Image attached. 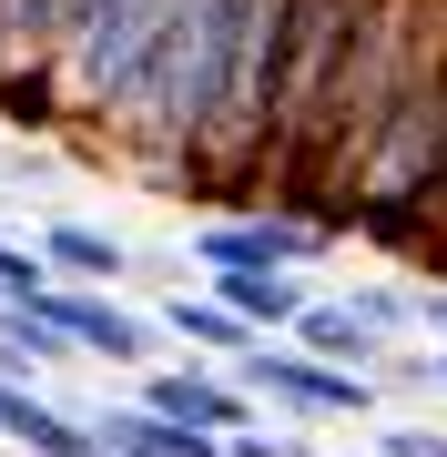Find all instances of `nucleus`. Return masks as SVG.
Listing matches in <instances>:
<instances>
[{"mask_svg": "<svg viewBox=\"0 0 447 457\" xmlns=\"http://www.w3.org/2000/svg\"><path fill=\"white\" fill-rule=\"evenodd\" d=\"M335 234H377L386 254L447 264V0H407V41L346 163Z\"/></svg>", "mask_w": 447, "mask_h": 457, "instance_id": "f257e3e1", "label": "nucleus"}, {"mask_svg": "<svg viewBox=\"0 0 447 457\" xmlns=\"http://www.w3.org/2000/svg\"><path fill=\"white\" fill-rule=\"evenodd\" d=\"M377 31V0H295L285 11V92H275V153L265 173L285 183V204L335 224V173H346V92H356V51Z\"/></svg>", "mask_w": 447, "mask_h": 457, "instance_id": "f03ea898", "label": "nucleus"}, {"mask_svg": "<svg viewBox=\"0 0 447 457\" xmlns=\"http://www.w3.org/2000/svg\"><path fill=\"white\" fill-rule=\"evenodd\" d=\"M285 11L295 0H224V82H214V122L194 143V183H234L265 173L275 153V92H285Z\"/></svg>", "mask_w": 447, "mask_h": 457, "instance_id": "7ed1b4c3", "label": "nucleus"}, {"mask_svg": "<svg viewBox=\"0 0 447 457\" xmlns=\"http://www.w3.org/2000/svg\"><path fill=\"white\" fill-rule=\"evenodd\" d=\"M234 386H244L275 427H366V417H377V396H386L377 376L326 366V356H305V345H285V336L244 345V356H234Z\"/></svg>", "mask_w": 447, "mask_h": 457, "instance_id": "20e7f679", "label": "nucleus"}, {"mask_svg": "<svg viewBox=\"0 0 447 457\" xmlns=\"http://www.w3.org/2000/svg\"><path fill=\"white\" fill-rule=\"evenodd\" d=\"M335 254V224H315L295 204H214L194 224V264L203 275H305Z\"/></svg>", "mask_w": 447, "mask_h": 457, "instance_id": "39448f33", "label": "nucleus"}, {"mask_svg": "<svg viewBox=\"0 0 447 457\" xmlns=\"http://www.w3.org/2000/svg\"><path fill=\"white\" fill-rule=\"evenodd\" d=\"M41 315H51V336H62L71 356H92V366L143 376L153 356H163V326H153L122 285H41Z\"/></svg>", "mask_w": 447, "mask_h": 457, "instance_id": "423d86ee", "label": "nucleus"}, {"mask_svg": "<svg viewBox=\"0 0 447 457\" xmlns=\"http://www.w3.org/2000/svg\"><path fill=\"white\" fill-rule=\"evenodd\" d=\"M133 407L143 417H173V427H203V437H234V427L265 417L244 386H234V366H203V356H153L133 376Z\"/></svg>", "mask_w": 447, "mask_h": 457, "instance_id": "0eeeda50", "label": "nucleus"}, {"mask_svg": "<svg viewBox=\"0 0 447 457\" xmlns=\"http://www.w3.org/2000/svg\"><path fill=\"white\" fill-rule=\"evenodd\" d=\"M0 447L11 457H102L92 407H71L62 386H21V376H0Z\"/></svg>", "mask_w": 447, "mask_h": 457, "instance_id": "6e6552de", "label": "nucleus"}, {"mask_svg": "<svg viewBox=\"0 0 447 457\" xmlns=\"http://www.w3.org/2000/svg\"><path fill=\"white\" fill-rule=\"evenodd\" d=\"M31 245L51 264V285H122L133 275V245L112 224H92V213H51V224H31Z\"/></svg>", "mask_w": 447, "mask_h": 457, "instance_id": "1a4fd4ad", "label": "nucleus"}, {"mask_svg": "<svg viewBox=\"0 0 447 457\" xmlns=\"http://www.w3.org/2000/svg\"><path fill=\"white\" fill-rule=\"evenodd\" d=\"M285 345H305V356H326V366H356V376H386V356H397L346 295H305V315L285 326Z\"/></svg>", "mask_w": 447, "mask_h": 457, "instance_id": "9d476101", "label": "nucleus"}, {"mask_svg": "<svg viewBox=\"0 0 447 457\" xmlns=\"http://www.w3.org/2000/svg\"><path fill=\"white\" fill-rule=\"evenodd\" d=\"M71 11H82V0H0V92L11 82H51Z\"/></svg>", "mask_w": 447, "mask_h": 457, "instance_id": "9b49d317", "label": "nucleus"}, {"mask_svg": "<svg viewBox=\"0 0 447 457\" xmlns=\"http://www.w3.org/2000/svg\"><path fill=\"white\" fill-rule=\"evenodd\" d=\"M153 326H163L183 356H203V366H234L244 345H265V336L244 326V315H234V305H214V295H183V285L163 295V305H153Z\"/></svg>", "mask_w": 447, "mask_h": 457, "instance_id": "f8f14e48", "label": "nucleus"}, {"mask_svg": "<svg viewBox=\"0 0 447 457\" xmlns=\"http://www.w3.org/2000/svg\"><path fill=\"white\" fill-rule=\"evenodd\" d=\"M203 295H214V305H234L254 336H285V326L305 315L315 285H305V275H203Z\"/></svg>", "mask_w": 447, "mask_h": 457, "instance_id": "ddd939ff", "label": "nucleus"}, {"mask_svg": "<svg viewBox=\"0 0 447 457\" xmlns=\"http://www.w3.org/2000/svg\"><path fill=\"white\" fill-rule=\"evenodd\" d=\"M62 366H71V345L51 336L41 295H31V305H0V376H21V386H51Z\"/></svg>", "mask_w": 447, "mask_h": 457, "instance_id": "4468645a", "label": "nucleus"}, {"mask_svg": "<svg viewBox=\"0 0 447 457\" xmlns=\"http://www.w3.org/2000/svg\"><path fill=\"white\" fill-rule=\"evenodd\" d=\"M51 285V264H41V245L21 224H0V305H31V295Z\"/></svg>", "mask_w": 447, "mask_h": 457, "instance_id": "2eb2a0df", "label": "nucleus"}, {"mask_svg": "<svg viewBox=\"0 0 447 457\" xmlns=\"http://www.w3.org/2000/svg\"><path fill=\"white\" fill-rule=\"evenodd\" d=\"M366 447H377V457H447V427L437 417H386Z\"/></svg>", "mask_w": 447, "mask_h": 457, "instance_id": "dca6fc26", "label": "nucleus"}, {"mask_svg": "<svg viewBox=\"0 0 447 457\" xmlns=\"http://www.w3.org/2000/svg\"><path fill=\"white\" fill-rule=\"evenodd\" d=\"M224 457H295V437H285L275 417H254V427H234V437H224Z\"/></svg>", "mask_w": 447, "mask_h": 457, "instance_id": "f3484780", "label": "nucleus"}, {"mask_svg": "<svg viewBox=\"0 0 447 457\" xmlns=\"http://www.w3.org/2000/svg\"><path fill=\"white\" fill-rule=\"evenodd\" d=\"M386 376H407V386H437V396H447V345H427V356H407V345H397V356H386Z\"/></svg>", "mask_w": 447, "mask_h": 457, "instance_id": "a211bd4d", "label": "nucleus"}, {"mask_svg": "<svg viewBox=\"0 0 447 457\" xmlns=\"http://www.w3.org/2000/svg\"><path fill=\"white\" fill-rule=\"evenodd\" d=\"M427 336L447 345V285H427Z\"/></svg>", "mask_w": 447, "mask_h": 457, "instance_id": "6ab92c4d", "label": "nucleus"}, {"mask_svg": "<svg viewBox=\"0 0 447 457\" xmlns=\"http://www.w3.org/2000/svg\"><path fill=\"white\" fill-rule=\"evenodd\" d=\"M295 457H377V447H295Z\"/></svg>", "mask_w": 447, "mask_h": 457, "instance_id": "aec40b11", "label": "nucleus"}, {"mask_svg": "<svg viewBox=\"0 0 447 457\" xmlns=\"http://www.w3.org/2000/svg\"><path fill=\"white\" fill-rule=\"evenodd\" d=\"M0 457H11V447H0Z\"/></svg>", "mask_w": 447, "mask_h": 457, "instance_id": "412c9836", "label": "nucleus"}]
</instances>
